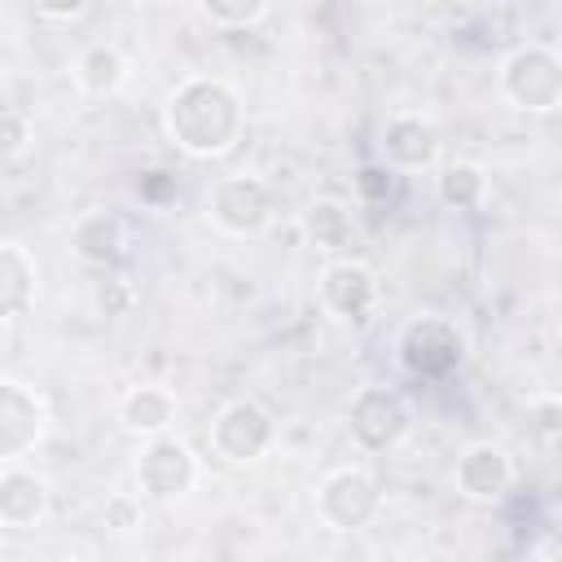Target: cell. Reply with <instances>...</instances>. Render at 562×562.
<instances>
[{"label":"cell","mask_w":562,"mask_h":562,"mask_svg":"<svg viewBox=\"0 0 562 562\" xmlns=\"http://www.w3.org/2000/svg\"><path fill=\"white\" fill-rule=\"evenodd\" d=\"M246 127L241 92L220 75H189L162 101V132L189 158H224Z\"/></svg>","instance_id":"obj_1"},{"label":"cell","mask_w":562,"mask_h":562,"mask_svg":"<svg viewBox=\"0 0 562 562\" xmlns=\"http://www.w3.org/2000/svg\"><path fill=\"white\" fill-rule=\"evenodd\" d=\"M501 97L518 114H553L562 105V57L553 44H518L496 70Z\"/></svg>","instance_id":"obj_2"},{"label":"cell","mask_w":562,"mask_h":562,"mask_svg":"<svg viewBox=\"0 0 562 562\" xmlns=\"http://www.w3.org/2000/svg\"><path fill=\"white\" fill-rule=\"evenodd\" d=\"M395 360L408 378H448L465 360V334L439 312L413 316L395 338Z\"/></svg>","instance_id":"obj_3"},{"label":"cell","mask_w":562,"mask_h":562,"mask_svg":"<svg viewBox=\"0 0 562 562\" xmlns=\"http://www.w3.org/2000/svg\"><path fill=\"white\" fill-rule=\"evenodd\" d=\"M382 514V483L364 465H338L316 483V518L329 531H360Z\"/></svg>","instance_id":"obj_4"},{"label":"cell","mask_w":562,"mask_h":562,"mask_svg":"<svg viewBox=\"0 0 562 562\" xmlns=\"http://www.w3.org/2000/svg\"><path fill=\"white\" fill-rule=\"evenodd\" d=\"M206 215L220 233L228 237H259L272 228L277 220V198H272V184L259 180V176H224L211 184V198H206Z\"/></svg>","instance_id":"obj_5"},{"label":"cell","mask_w":562,"mask_h":562,"mask_svg":"<svg viewBox=\"0 0 562 562\" xmlns=\"http://www.w3.org/2000/svg\"><path fill=\"white\" fill-rule=\"evenodd\" d=\"M277 443V422L259 400H228L211 422V452L228 465H255Z\"/></svg>","instance_id":"obj_6"},{"label":"cell","mask_w":562,"mask_h":562,"mask_svg":"<svg viewBox=\"0 0 562 562\" xmlns=\"http://www.w3.org/2000/svg\"><path fill=\"white\" fill-rule=\"evenodd\" d=\"M413 426V408L408 400L395 391V386H382V382H369L351 395L347 404V430L351 439L364 448V452H386L395 448Z\"/></svg>","instance_id":"obj_7"},{"label":"cell","mask_w":562,"mask_h":562,"mask_svg":"<svg viewBox=\"0 0 562 562\" xmlns=\"http://www.w3.org/2000/svg\"><path fill=\"white\" fill-rule=\"evenodd\" d=\"M198 470H202L198 465V452L167 430V435L145 439L140 457H136V487L149 501H180L184 492H193Z\"/></svg>","instance_id":"obj_8"},{"label":"cell","mask_w":562,"mask_h":562,"mask_svg":"<svg viewBox=\"0 0 562 562\" xmlns=\"http://www.w3.org/2000/svg\"><path fill=\"white\" fill-rule=\"evenodd\" d=\"M44 430H48V408L40 391L26 382L0 378V465H13L26 452H35Z\"/></svg>","instance_id":"obj_9"},{"label":"cell","mask_w":562,"mask_h":562,"mask_svg":"<svg viewBox=\"0 0 562 562\" xmlns=\"http://www.w3.org/2000/svg\"><path fill=\"white\" fill-rule=\"evenodd\" d=\"M439 149H443L439 127L413 110L386 114V123L378 132V162H386L391 171H426L439 162Z\"/></svg>","instance_id":"obj_10"},{"label":"cell","mask_w":562,"mask_h":562,"mask_svg":"<svg viewBox=\"0 0 562 562\" xmlns=\"http://www.w3.org/2000/svg\"><path fill=\"white\" fill-rule=\"evenodd\" d=\"M452 487L470 505H501L514 487V457L492 439L465 443L457 465H452Z\"/></svg>","instance_id":"obj_11"},{"label":"cell","mask_w":562,"mask_h":562,"mask_svg":"<svg viewBox=\"0 0 562 562\" xmlns=\"http://www.w3.org/2000/svg\"><path fill=\"white\" fill-rule=\"evenodd\" d=\"M321 303L338 321H369L378 307V272L364 259H334L321 268Z\"/></svg>","instance_id":"obj_12"},{"label":"cell","mask_w":562,"mask_h":562,"mask_svg":"<svg viewBox=\"0 0 562 562\" xmlns=\"http://www.w3.org/2000/svg\"><path fill=\"white\" fill-rule=\"evenodd\" d=\"M53 509V487L44 474L26 465H4L0 470V527L9 531H35Z\"/></svg>","instance_id":"obj_13"},{"label":"cell","mask_w":562,"mask_h":562,"mask_svg":"<svg viewBox=\"0 0 562 562\" xmlns=\"http://www.w3.org/2000/svg\"><path fill=\"white\" fill-rule=\"evenodd\" d=\"M70 246H75V255H79L88 268L110 272V268L127 263V255H132V233H127L123 215H114V211H88V215L75 220Z\"/></svg>","instance_id":"obj_14"},{"label":"cell","mask_w":562,"mask_h":562,"mask_svg":"<svg viewBox=\"0 0 562 562\" xmlns=\"http://www.w3.org/2000/svg\"><path fill=\"white\" fill-rule=\"evenodd\" d=\"M70 79L79 88V97H92V101H110L127 88L132 79V61L119 44H88L75 61H70Z\"/></svg>","instance_id":"obj_15"},{"label":"cell","mask_w":562,"mask_h":562,"mask_svg":"<svg viewBox=\"0 0 562 562\" xmlns=\"http://www.w3.org/2000/svg\"><path fill=\"white\" fill-rule=\"evenodd\" d=\"M176 417H180V400L162 382H140L119 400V426L136 439L167 435L176 426Z\"/></svg>","instance_id":"obj_16"},{"label":"cell","mask_w":562,"mask_h":562,"mask_svg":"<svg viewBox=\"0 0 562 562\" xmlns=\"http://www.w3.org/2000/svg\"><path fill=\"white\" fill-rule=\"evenodd\" d=\"M35 290H40L35 255L18 241H0V321L22 316L35 303Z\"/></svg>","instance_id":"obj_17"},{"label":"cell","mask_w":562,"mask_h":562,"mask_svg":"<svg viewBox=\"0 0 562 562\" xmlns=\"http://www.w3.org/2000/svg\"><path fill=\"white\" fill-rule=\"evenodd\" d=\"M303 233L316 250H342L356 233V211L342 198H316L303 211Z\"/></svg>","instance_id":"obj_18"},{"label":"cell","mask_w":562,"mask_h":562,"mask_svg":"<svg viewBox=\"0 0 562 562\" xmlns=\"http://www.w3.org/2000/svg\"><path fill=\"white\" fill-rule=\"evenodd\" d=\"M487 171L470 158H457V162H443L439 176H435V193L448 211H479L487 202Z\"/></svg>","instance_id":"obj_19"},{"label":"cell","mask_w":562,"mask_h":562,"mask_svg":"<svg viewBox=\"0 0 562 562\" xmlns=\"http://www.w3.org/2000/svg\"><path fill=\"white\" fill-rule=\"evenodd\" d=\"M198 13L220 31H246V26L263 22L268 0H198Z\"/></svg>","instance_id":"obj_20"},{"label":"cell","mask_w":562,"mask_h":562,"mask_svg":"<svg viewBox=\"0 0 562 562\" xmlns=\"http://www.w3.org/2000/svg\"><path fill=\"white\" fill-rule=\"evenodd\" d=\"M351 184H356V202H369V206H386V202L395 198L400 171H391L386 162H364V167H356Z\"/></svg>","instance_id":"obj_21"},{"label":"cell","mask_w":562,"mask_h":562,"mask_svg":"<svg viewBox=\"0 0 562 562\" xmlns=\"http://www.w3.org/2000/svg\"><path fill=\"white\" fill-rule=\"evenodd\" d=\"M92 303H97V312H101V316L119 321V316H127V312L136 307V290H132V281H123V277H105V281L97 285Z\"/></svg>","instance_id":"obj_22"},{"label":"cell","mask_w":562,"mask_h":562,"mask_svg":"<svg viewBox=\"0 0 562 562\" xmlns=\"http://www.w3.org/2000/svg\"><path fill=\"white\" fill-rule=\"evenodd\" d=\"M101 522H105V527H114V531H136V527L145 522L140 501H136V496H127V492H114V496L105 501V509H101Z\"/></svg>","instance_id":"obj_23"},{"label":"cell","mask_w":562,"mask_h":562,"mask_svg":"<svg viewBox=\"0 0 562 562\" xmlns=\"http://www.w3.org/2000/svg\"><path fill=\"white\" fill-rule=\"evenodd\" d=\"M31 145V123L18 110H0V158H22Z\"/></svg>","instance_id":"obj_24"},{"label":"cell","mask_w":562,"mask_h":562,"mask_svg":"<svg viewBox=\"0 0 562 562\" xmlns=\"http://www.w3.org/2000/svg\"><path fill=\"white\" fill-rule=\"evenodd\" d=\"M558 417H562V408H558L553 395L527 400V422H531V430H536L540 439H553V435H558Z\"/></svg>","instance_id":"obj_25"},{"label":"cell","mask_w":562,"mask_h":562,"mask_svg":"<svg viewBox=\"0 0 562 562\" xmlns=\"http://www.w3.org/2000/svg\"><path fill=\"white\" fill-rule=\"evenodd\" d=\"M92 0H31V9L44 18V22H79L88 13Z\"/></svg>","instance_id":"obj_26"}]
</instances>
